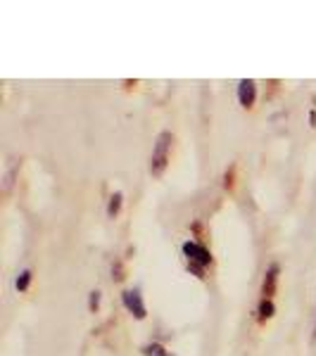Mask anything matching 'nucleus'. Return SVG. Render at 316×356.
Returning a JSON list of instances; mask_svg holds the SVG:
<instances>
[{
	"label": "nucleus",
	"instance_id": "7",
	"mask_svg": "<svg viewBox=\"0 0 316 356\" xmlns=\"http://www.w3.org/2000/svg\"><path fill=\"white\" fill-rule=\"evenodd\" d=\"M29 280H31V271H22L19 278H17V290H26Z\"/></svg>",
	"mask_w": 316,
	"mask_h": 356
},
{
	"label": "nucleus",
	"instance_id": "9",
	"mask_svg": "<svg viewBox=\"0 0 316 356\" xmlns=\"http://www.w3.org/2000/svg\"><path fill=\"white\" fill-rule=\"evenodd\" d=\"M145 354H148V356H166V354H164V349L159 347V344H152V347H148V349H145Z\"/></svg>",
	"mask_w": 316,
	"mask_h": 356
},
{
	"label": "nucleus",
	"instance_id": "10",
	"mask_svg": "<svg viewBox=\"0 0 316 356\" xmlns=\"http://www.w3.org/2000/svg\"><path fill=\"white\" fill-rule=\"evenodd\" d=\"M97 300H100V295H97V292H90V309L97 307Z\"/></svg>",
	"mask_w": 316,
	"mask_h": 356
},
{
	"label": "nucleus",
	"instance_id": "4",
	"mask_svg": "<svg viewBox=\"0 0 316 356\" xmlns=\"http://www.w3.org/2000/svg\"><path fill=\"white\" fill-rule=\"evenodd\" d=\"M255 95H257L255 81H250V79L240 81V86H238V100H240V105H243V107H252V102H255Z\"/></svg>",
	"mask_w": 316,
	"mask_h": 356
},
{
	"label": "nucleus",
	"instance_id": "3",
	"mask_svg": "<svg viewBox=\"0 0 316 356\" xmlns=\"http://www.w3.org/2000/svg\"><path fill=\"white\" fill-rule=\"evenodd\" d=\"M124 304L136 318H145V304L141 300V292L138 290H126L124 292Z\"/></svg>",
	"mask_w": 316,
	"mask_h": 356
},
{
	"label": "nucleus",
	"instance_id": "8",
	"mask_svg": "<svg viewBox=\"0 0 316 356\" xmlns=\"http://www.w3.org/2000/svg\"><path fill=\"white\" fill-rule=\"evenodd\" d=\"M260 312H262V321H264V318H271V314H274L271 302H269V300H264V302H262V309H260Z\"/></svg>",
	"mask_w": 316,
	"mask_h": 356
},
{
	"label": "nucleus",
	"instance_id": "6",
	"mask_svg": "<svg viewBox=\"0 0 316 356\" xmlns=\"http://www.w3.org/2000/svg\"><path fill=\"white\" fill-rule=\"evenodd\" d=\"M119 204H122V193H114L112 200H110V207H107V214L114 216L119 211Z\"/></svg>",
	"mask_w": 316,
	"mask_h": 356
},
{
	"label": "nucleus",
	"instance_id": "1",
	"mask_svg": "<svg viewBox=\"0 0 316 356\" xmlns=\"http://www.w3.org/2000/svg\"><path fill=\"white\" fill-rule=\"evenodd\" d=\"M171 134H159L157 143L152 147V157H150V171L155 176H162V171L166 169V162H169V152H171Z\"/></svg>",
	"mask_w": 316,
	"mask_h": 356
},
{
	"label": "nucleus",
	"instance_id": "5",
	"mask_svg": "<svg viewBox=\"0 0 316 356\" xmlns=\"http://www.w3.org/2000/svg\"><path fill=\"white\" fill-rule=\"evenodd\" d=\"M276 273H278V266H271L267 273V280H264V288H262V295L264 300H269V297L274 295V285H276Z\"/></svg>",
	"mask_w": 316,
	"mask_h": 356
},
{
	"label": "nucleus",
	"instance_id": "2",
	"mask_svg": "<svg viewBox=\"0 0 316 356\" xmlns=\"http://www.w3.org/2000/svg\"><path fill=\"white\" fill-rule=\"evenodd\" d=\"M183 254L188 257L193 271L198 273L200 278H203V268L212 264V254H210V252H207L205 247L198 245V243H186V245H183Z\"/></svg>",
	"mask_w": 316,
	"mask_h": 356
}]
</instances>
